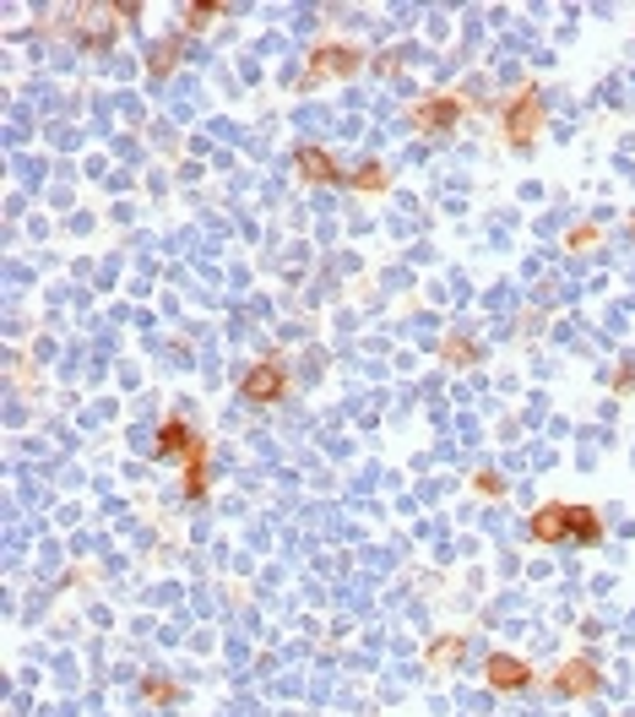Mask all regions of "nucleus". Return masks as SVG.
<instances>
[{
  "label": "nucleus",
  "instance_id": "5",
  "mask_svg": "<svg viewBox=\"0 0 635 717\" xmlns=\"http://www.w3.org/2000/svg\"><path fill=\"white\" fill-rule=\"evenodd\" d=\"M364 65V50L359 44H316L310 50V71L299 76V87H316L320 76H353Z\"/></svg>",
  "mask_w": 635,
  "mask_h": 717
},
{
  "label": "nucleus",
  "instance_id": "11",
  "mask_svg": "<svg viewBox=\"0 0 635 717\" xmlns=\"http://www.w3.org/2000/svg\"><path fill=\"white\" fill-rule=\"evenodd\" d=\"M462 657H467V636H462V631H445V636L430 642V668H435V674H451Z\"/></svg>",
  "mask_w": 635,
  "mask_h": 717
},
{
  "label": "nucleus",
  "instance_id": "8",
  "mask_svg": "<svg viewBox=\"0 0 635 717\" xmlns=\"http://www.w3.org/2000/svg\"><path fill=\"white\" fill-rule=\"evenodd\" d=\"M294 169H299L305 186H342V180H348L342 164H337L326 147H299V152H294Z\"/></svg>",
  "mask_w": 635,
  "mask_h": 717
},
{
  "label": "nucleus",
  "instance_id": "13",
  "mask_svg": "<svg viewBox=\"0 0 635 717\" xmlns=\"http://www.w3.org/2000/svg\"><path fill=\"white\" fill-rule=\"evenodd\" d=\"M441 359H445V365H478V359H484V348H478L473 337H462V331H451V337H445V342H441Z\"/></svg>",
  "mask_w": 635,
  "mask_h": 717
},
{
  "label": "nucleus",
  "instance_id": "15",
  "mask_svg": "<svg viewBox=\"0 0 635 717\" xmlns=\"http://www.w3.org/2000/svg\"><path fill=\"white\" fill-rule=\"evenodd\" d=\"M141 702H158V707H169V702H186V690H180L174 679H141Z\"/></svg>",
  "mask_w": 635,
  "mask_h": 717
},
{
  "label": "nucleus",
  "instance_id": "2",
  "mask_svg": "<svg viewBox=\"0 0 635 717\" xmlns=\"http://www.w3.org/2000/svg\"><path fill=\"white\" fill-rule=\"evenodd\" d=\"M152 452H158V462H180V467H186V462H207V441L195 435L186 419L169 413V419L158 424V435H152Z\"/></svg>",
  "mask_w": 635,
  "mask_h": 717
},
{
  "label": "nucleus",
  "instance_id": "1",
  "mask_svg": "<svg viewBox=\"0 0 635 717\" xmlns=\"http://www.w3.org/2000/svg\"><path fill=\"white\" fill-rule=\"evenodd\" d=\"M500 126H506V141L516 152H527V147H538V136H543V93L527 82L516 98L506 104V115H500Z\"/></svg>",
  "mask_w": 635,
  "mask_h": 717
},
{
  "label": "nucleus",
  "instance_id": "20",
  "mask_svg": "<svg viewBox=\"0 0 635 717\" xmlns=\"http://www.w3.org/2000/svg\"><path fill=\"white\" fill-rule=\"evenodd\" d=\"M614 391H620V397H625V391H635V365H631V359L620 365V376H614Z\"/></svg>",
  "mask_w": 635,
  "mask_h": 717
},
{
  "label": "nucleus",
  "instance_id": "21",
  "mask_svg": "<svg viewBox=\"0 0 635 717\" xmlns=\"http://www.w3.org/2000/svg\"><path fill=\"white\" fill-rule=\"evenodd\" d=\"M631 229H635V212H631Z\"/></svg>",
  "mask_w": 635,
  "mask_h": 717
},
{
  "label": "nucleus",
  "instance_id": "4",
  "mask_svg": "<svg viewBox=\"0 0 635 717\" xmlns=\"http://www.w3.org/2000/svg\"><path fill=\"white\" fill-rule=\"evenodd\" d=\"M549 690L560 702H586L603 690V668L592 657H571V663H560V674H549Z\"/></svg>",
  "mask_w": 635,
  "mask_h": 717
},
{
  "label": "nucleus",
  "instance_id": "6",
  "mask_svg": "<svg viewBox=\"0 0 635 717\" xmlns=\"http://www.w3.org/2000/svg\"><path fill=\"white\" fill-rule=\"evenodd\" d=\"M240 391H245L251 402H283V391H288V370H283L277 359H261V365H251V370L240 376Z\"/></svg>",
  "mask_w": 635,
  "mask_h": 717
},
{
  "label": "nucleus",
  "instance_id": "10",
  "mask_svg": "<svg viewBox=\"0 0 635 717\" xmlns=\"http://www.w3.org/2000/svg\"><path fill=\"white\" fill-rule=\"evenodd\" d=\"M571 544H603V517H597V506H586V500H571Z\"/></svg>",
  "mask_w": 635,
  "mask_h": 717
},
{
  "label": "nucleus",
  "instance_id": "12",
  "mask_svg": "<svg viewBox=\"0 0 635 717\" xmlns=\"http://www.w3.org/2000/svg\"><path fill=\"white\" fill-rule=\"evenodd\" d=\"M348 186H353L359 196H375V191H385V186H391V169H385L381 158H370V164H359V169L348 175Z\"/></svg>",
  "mask_w": 635,
  "mask_h": 717
},
{
  "label": "nucleus",
  "instance_id": "7",
  "mask_svg": "<svg viewBox=\"0 0 635 717\" xmlns=\"http://www.w3.org/2000/svg\"><path fill=\"white\" fill-rule=\"evenodd\" d=\"M532 544H571V500H549L527 517Z\"/></svg>",
  "mask_w": 635,
  "mask_h": 717
},
{
  "label": "nucleus",
  "instance_id": "14",
  "mask_svg": "<svg viewBox=\"0 0 635 717\" xmlns=\"http://www.w3.org/2000/svg\"><path fill=\"white\" fill-rule=\"evenodd\" d=\"M147 65H152V82H163V76L180 65V39H158V44L147 50Z\"/></svg>",
  "mask_w": 635,
  "mask_h": 717
},
{
  "label": "nucleus",
  "instance_id": "18",
  "mask_svg": "<svg viewBox=\"0 0 635 717\" xmlns=\"http://www.w3.org/2000/svg\"><path fill=\"white\" fill-rule=\"evenodd\" d=\"M473 489H478V495H489V500H500V495H506V473L478 467V473H473Z\"/></svg>",
  "mask_w": 635,
  "mask_h": 717
},
{
  "label": "nucleus",
  "instance_id": "16",
  "mask_svg": "<svg viewBox=\"0 0 635 717\" xmlns=\"http://www.w3.org/2000/svg\"><path fill=\"white\" fill-rule=\"evenodd\" d=\"M597 240H603V229H597V223L586 218V223H575L571 234H565V251H571V256H586V251H592Z\"/></svg>",
  "mask_w": 635,
  "mask_h": 717
},
{
  "label": "nucleus",
  "instance_id": "17",
  "mask_svg": "<svg viewBox=\"0 0 635 717\" xmlns=\"http://www.w3.org/2000/svg\"><path fill=\"white\" fill-rule=\"evenodd\" d=\"M180 17H186V33H207V28L223 17V6H186Z\"/></svg>",
  "mask_w": 635,
  "mask_h": 717
},
{
  "label": "nucleus",
  "instance_id": "19",
  "mask_svg": "<svg viewBox=\"0 0 635 717\" xmlns=\"http://www.w3.org/2000/svg\"><path fill=\"white\" fill-rule=\"evenodd\" d=\"M207 495V462H186V500Z\"/></svg>",
  "mask_w": 635,
  "mask_h": 717
},
{
  "label": "nucleus",
  "instance_id": "9",
  "mask_svg": "<svg viewBox=\"0 0 635 717\" xmlns=\"http://www.w3.org/2000/svg\"><path fill=\"white\" fill-rule=\"evenodd\" d=\"M462 120V98H451V93H435V98H424L419 109H413V126L430 130V136H441Z\"/></svg>",
  "mask_w": 635,
  "mask_h": 717
},
{
  "label": "nucleus",
  "instance_id": "3",
  "mask_svg": "<svg viewBox=\"0 0 635 717\" xmlns=\"http://www.w3.org/2000/svg\"><path fill=\"white\" fill-rule=\"evenodd\" d=\"M484 685H489L495 696H521V690H532L538 679H532V663H527V657H516V652H489V657H484Z\"/></svg>",
  "mask_w": 635,
  "mask_h": 717
}]
</instances>
